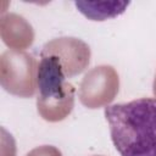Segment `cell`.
Returning a JSON list of instances; mask_svg holds the SVG:
<instances>
[{
    "mask_svg": "<svg viewBox=\"0 0 156 156\" xmlns=\"http://www.w3.org/2000/svg\"><path fill=\"white\" fill-rule=\"evenodd\" d=\"M104 112L121 156H156V99L108 105Z\"/></svg>",
    "mask_w": 156,
    "mask_h": 156,
    "instance_id": "6da1fadb",
    "label": "cell"
},
{
    "mask_svg": "<svg viewBox=\"0 0 156 156\" xmlns=\"http://www.w3.org/2000/svg\"><path fill=\"white\" fill-rule=\"evenodd\" d=\"M74 5L77 6L78 11L82 12L85 17L93 21H104L108 18H113L124 12L128 7L129 2L123 1H104V2H82L76 1Z\"/></svg>",
    "mask_w": 156,
    "mask_h": 156,
    "instance_id": "3957f363",
    "label": "cell"
},
{
    "mask_svg": "<svg viewBox=\"0 0 156 156\" xmlns=\"http://www.w3.org/2000/svg\"><path fill=\"white\" fill-rule=\"evenodd\" d=\"M65 77L62 73L58 57L48 56L43 57L38 67V85L40 95L44 99L55 98L61 99L63 96L62 82Z\"/></svg>",
    "mask_w": 156,
    "mask_h": 156,
    "instance_id": "7a4b0ae2",
    "label": "cell"
}]
</instances>
